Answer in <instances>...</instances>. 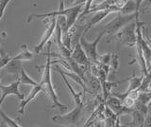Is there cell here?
<instances>
[{
	"label": "cell",
	"instance_id": "30bf717a",
	"mask_svg": "<svg viewBox=\"0 0 151 127\" xmlns=\"http://www.w3.org/2000/svg\"><path fill=\"white\" fill-rule=\"evenodd\" d=\"M71 57H72L78 64H79L80 65H83V67H89L90 65H91V62H90L89 58L87 57V55L85 53V51L79 42L76 44L73 48L72 53H71Z\"/></svg>",
	"mask_w": 151,
	"mask_h": 127
},
{
	"label": "cell",
	"instance_id": "f1b7e54d",
	"mask_svg": "<svg viewBox=\"0 0 151 127\" xmlns=\"http://www.w3.org/2000/svg\"><path fill=\"white\" fill-rule=\"evenodd\" d=\"M127 95H129L130 98H132L133 100H137L139 97V94H140V91H139V89H134V90H131L129 92H126Z\"/></svg>",
	"mask_w": 151,
	"mask_h": 127
},
{
	"label": "cell",
	"instance_id": "9c48e42d",
	"mask_svg": "<svg viewBox=\"0 0 151 127\" xmlns=\"http://www.w3.org/2000/svg\"><path fill=\"white\" fill-rule=\"evenodd\" d=\"M112 12H119V10L113 5L111 9H109V10H104V11H98V12H94L93 16L90 19V21L87 23L86 25V28H85V33L91 29V28H93V26L97 25L98 23H100L104 18L107 17L109 15H111V13Z\"/></svg>",
	"mask_w": 151,
	"mask_h": 127
},
{
	"label": "cell",
	"instance_id": "1f68e13d",
	"mask_svg": "<svg viewBox=\"0 0 151 127\" xmlns=\"http://www.w3.org/2000/svg\"><path fill=\"white\" fill-rule=\"evenodd\" d=\"M142 30H143V32L145 33V38H146V40L147 41H149V43H151V37H148V35H147V32H146V28H145L144 26L142 27Z\"/></svg>",
	"mask_w": 151,
	"mask_h": 127
},
{
	"label": "cell",
	"instance_id": "ba28073f",
	"mask_svg": "<svg viewBox=\"0 0 151 127\" xmlns=\"http://www.w3.org/2000/svg\"><path fill=\"white\" fill-rule=\"evenodd\" d=\"M56 26H57V17H51V21L49 23V26L47 27V29L45 30L41 41L39 42V44L34 46L35 53H40V51L45 48V46L47 43H48L49 40L51 39V37L54 35Z\"/></svg>",
	"mask_w": 151,
	"mask_h": 127
},
{
	"label": "cell",
	"instance_id": "d4e9b609",
	"mask_svg": "<svg viewBox=\"0 0 151 127\" xmlns=\"http://www.w3.org/2000/svg\"><path fill=\"white\" fill-rule=\"evenodd\" d=\"M111 57V53H105L103 55H99L98 56V63L96 65H110Z\"/></svg>",
	"mask_w": 151,
	"mask_h": 127
},
{
	"label": "cell",
	"instance_id": "d590c367",
	"mask_svg": "<svg viewBox=\"0 0 151 127\" xmlns=\"http://www.w3.org/2000/svg\"><path fill=\"white\" fill-rule=\"evenodd\" d=\"M148 72H149V73H150V74H151V69H150V70H149V71H148Z\"/></svg>",
	"mask_w": 151,
	"mask_h": 127
},
{
	"label": "cell",
	"instance_id": "4316f807",
	"mask_svg": "<svg viewBox=\"0 0 151 127\" xmlns=\"http://www.w3.org/2000/svg\"><path fill=\"white\" fill-rule=\"evenodd\" d=\"M136 101L147 105V103L151 101V98H150V96H149V94H148L147 91H146V92H140L139 97H138V99H137Z\"/></svg>",
	"mask_w": 151,
	"mask_h": 127
},
{
	"label": "cell",
	"instance_id": "836d02e7",
	"mask_svg": "<svg viewBox=\"0 0 151 127\" xmlns=\"http://www.w3.org/2000/svg\"><path fill=\"white\" fill-rule=\"evenodd\" d=\"M145 34V33H144ZM148 43H149V41H148ZM149 45H150V46H151V43H149ZM151 69V61H150V65H149V67H147V70H148V71H149V70Z\"/></svg>",
	"mask_w": 151,
	"mask_h": 127
},
{
	"label": "cell",
	"instance_id": "d6a6232c",
	"mask_svg": "<svg viewBox=\"0 0 151 127\" xmlns=\"http://www.w3.org/2000/svg\"><path fill=\"white\" fill-rule=\"evenodd\" d=\"M135 3H136V6H137V10L140 11V8H141V4L144 2V0H134Z\"/></svg>",
	"mask_w": 151,
	"mask_h": 127
},
{
	"label": "cell",
	"instance_id": "f546056e",
	"mask_svg": "<svg viewBox=\"0 0 151 127\" xmlns=\"http://www.w3.org/2000/svg\"><path fill=\"white\" fill-rule=\"evenodd\" d=\"M87 0H74V3L72 6H78V5H84Z\"/></svg>",
	"mask_w": 151,
	"mask_h": 127
},
{
	"label": "cell",
	"instance_id": "4fadbf2b",
	"mask_svg": "<svg viewBox=\"0 0 151 127\" xmlns=\"http://www.w3.org/2000/svg\"><path fill=\"white\" fill-rule=\"evenodd\" d=\"M56 70L57 71H60V72H63L66 77H69L70 79H72L74 82H76L77 83H78L80 86H81L83 88V93L85 92H87V86H86V83H85V82L82 80V78L79 76V75H78L77 73H75L73 71H71L70 70V72L69 71H66V70L63 69L61 67H60L59 65H56L55 67Z\"/></svg>",
	"mask_w": 151,
	"mask_h": 127
},
{
	"label": "cell",
	"instance_id": "5bb4252c",
	"mask_svg": "<svg viewBox=\"0 0 151 127\" xmlns=\"http://www.w3.org/2000/svg\"><path fill=\"white\" fill-rule=\"evenodd\" d=\"M22 68H23V65H22V63L20 60L12 59L4 67V71L8 74L18 75V74H20Z\"/></svg>",
	"mask_w": 151,
	"mask_h": 127
},
{
	"label": "cell",
	"instance_id": "6da1fadb",
	"mask_svg": "<svg viewBox=\"0 0 151 127\" xmlns=\"http://www.w3.org/2000/svg\"><path fill=\"white\" fill-rule=\"evenodd\" d=\"M60 8L59 10L47 12V13H32L27 17V24L28 25L33 19H45V18H51V17H58V16H65L66 17V24H67V29L70 30L78 19L79 15L81 13L84 5H78V6H71L69 8H64L63 0H60Z\"/></svg>",
	"mask_w": 151,
	"mask_h": 127
},
{
	"label": "cell",
	"instance_id": "cb8c5ba5",
	"mask_svg": "<svg viewBox=\"0 0 151 127\" xmlns=\"http://www.w3.org/2000/svg\"><path fill=\"white\" fill-rule=\"evenodd\" d=\"M134 108H135V109H137V110H139L141 113H143L145 116L148 115V105H145V103H143V102H141L136 101Z\"/></svg>",
	"mask_w": 151,
	"mask_h": 127
},
{
	"label": "cell",
	"instance_id": "e575fe53",
	"mask_svg": "<svg viewBox=\"0 0 151 127\" xmlns=\"http://www.w3.org/2000/svg\"><path fill=\"white\" fill-rule=\"evenodd\" d=\"M150 74V73H149ZM151 89V74H150V86H149V90Z\"/></svg>",
	"mask_w": 151,
	"mask_h": 127
},
{
	"label": "cell",
	"instance_id": "e0dca14e",
	"mask_svg": "<svg viewBox=\"0 0 151 127\" xmlns=\"http://www.w3.org/2000/svg\"><path fill=\"white\" fill-rule=\"evenodd\" d=\"M19 81H20V83L22 84H25V86H38L37 82H35L29 75L27 73V71L25 70V68H22L21 69V72H20V77H19Z\"/></svg>",
	"mask_w": 151,
	"mask_h": 127
},
{
	"label": "cell",
	"instance_id": "603a6c76",
	"mask_svg": "<svg viewBox=\"0 0 151 127\" xmlns=\"http://www.w3.org/2000/svg\"><path fill=\"white\" fill-rule=\"evenodd\" d=\"M12 60V56L4 50L3 48H0V68H4L9 61Z\"/></svg>",
	"mask_w": 151,
	"mask_h": 127
},
{
	"label": "cell",
	"instance_id": "8fae6325",
	"mask_svg": "<svg viewBox=\"0 0 151 127\" xmlns=\"http://www.w3.org/2000/svg\"><path fill=\"white\" fill-rule=\"evenodd\" d=\"M87 72V71H86ZM86 77V86H87V92L91 94H97L102 90L101 83L99 81V79L94 76L92 72H87Z\"/></svg>",
	"mask_w": 151,
	"mask_h": 127
},
{
	"label": "cell",
	"instance_id": "2e32d148",
	"mask_svg": "<svg viewBox=\"0 0 151 127\" xmlns=\"http://www.w3.org/2000/svg\"><path fill=\"white\" fill-rule=\"evenodd\" d=\"M58 72L60 74V76H61V78H63V80L64 83L66 84V86H67V88L69 89L70 93L72 94L73 99H74V101H75V105H83L82 100H81V97H82L83 91H82V92H78V93H77V92L75 91V89L72 87V86H71V84H70V83L68 82V80H67V78H66L65 75H64L63 72H60V71H58Z\"/></svg>",
	"mask_w": 151,
	"mask_h": 127
},
{
	"label": "cell",
	"instance_id": "4dcf8cb0",
	"mask_svg": "<svg viewBox=\"0 0 151 127\" xmlns=\"http://www.w3.org/2000/svg\"><path fill=\"white\" fill-rule=\"evenodd\" d=\"M145 126H149L151 127V114H148L145 118Z\"/></svg>",
	"mask_w": 151,
	"mask_h": 127
},
{
	"label": "cell",
	"instance_id": "d6986e66",
	"mask_svg": "<svg viewBox=\"0 0 151 127\" xmlns=\"http://www.w3.org/2000/svg\"><path fill=\"white\" fill-rule=\"evenodd\" d=\"M143 77H144L143 74H142L141 76H136V75H133V76H131L130 78L127 79V81L129 82V88H127V90L126 92H129L131 90H134V89H138L141 86Z\"/></svg>",
	"mask_w": 151,
	"mask_h": 127
},
{
	"label": "cell",
	"instance_id": "484cf974",
	"mask_svg": "<svg viewBox=\"0 0 151 127\" xmlns=\"http://www.w3.org/2000/svg\"><path fill=\"white\" fill-rule=\"evenodd\" d=\"M93 2V0H87L86 3L84 4L83 10H82L81 13L79 15L78 18H82V17H84L85 15H88V12H89V11H90V9L92 8Z\"/></svg>",
	"mask_w": 151,
	"mask_h": 127
},
{
	"label": "cell",
	"instance_id": "8992f818",
	"mask_svg": "<svg viewBox=\"0 0 151 127\" xmlns=\"http://www.w3.org/2000/svg\"><path fill=\"white\" fill-rule=\"evenodd\" d=\"M105 34V32L103 30H101L100 33L98 34V36L94 39L93 42H88L86 39L84 38V34L81 35L79 39V43L81 45V46L83 48L85 53H86L87 57L89 58L91 64H97L98 63V52H97V46L98 43L100 42V40L102 39V37Z\"/></svg>",
	"mask_w": 151,
	"mask_h": 127
},
{
	"label": "cell",
	"instance_id": "7c38bea8",
	"mask_svg": "<svg viewBox=\"0 0 151 127\" xmlns=\"http://www.w3.org/2000/svg\"><path fill=\"white\" fill-rule=\"evenodd\" d=\"M32 90L30 91V93L28 94V96L25 99L24 98L23 100H21V102L20 105H19V108H18V112L21 113V114H25V109L27 105L32 100H34L36 98V96L39 94L41 91H42V88L40 84H38V86H32Z\"/></svg>",
	"mask_w": 151,
	"mask_h": 127
},
{
	"label": "cell",
	"instance_id": "ffe728a7",
	"mask_svg": "<svg viewBox=\"0 0 151 127\" xmlns=\"http://www.w3.org/2000/svg\"><path fill=\"white\" fill-rule=\"evenodd\" d=\"M12 59L20 60V61H30L33 59V53L29 49H27V46H25V49H23L21 52L14 55L12 57Z\"/></svg>",
	"mask_w": 151,
	"mask_h": 127
},
{
	"label": "cell",
	"instance_id": "83f0119b",
	"mask_svg": "<svg viewBox=\"0 0 151 127\" xmlns=\"http://www.w3.org/2000/svg\"><path fill=\"white\" fill-rule=\"evenodd\" d=\"M12 0H0V20L3 18L6 7L8 6V4Z\"/></svg>",
	"mask_w": 151,
	"mask_h": 127
},
{
	"label": "cell",
	"instance_id": "3957f363",
	"mask_svg": "<svg viewBox=\"0 0 151 127\" xmlns=\"http://www.w3.org/2000/svg\"><path fill=\"white\" fill-rule=\"evenodd\" d=\"M142 12H144V11L136 12L134 13H131V15H122V13L118 12V15L113 18L112 20L107 23L102 30L104 32H105V34H107V36H108L107 37L108 42L110 41V38H111L113 35H115L123 27L127 24V23H129L130 21H133V20L137 19V18H139Z\"/></svg>",
	"mask_w": 151,
	"mask_h": 127
},
{
	"label": "cell",
	"instance_id": "44dd1931",
	"mask_svg": "<svg viewBox=\"0 0 151 127\" xmlns=\"http://www.w3.org/2000/svg\"><path fill=\"white\" fill-rule=\"evenodd\" d=\"M118 67H119V56L118 54H111V62H110V72H109V76L113 77L116 73Z\"/></svg>",
	"mask_w": 151,
	"mask_h": 127
},
{
	"label": "cell",
	"instance_id": "7402d4cb",
	"mask_svg": "<svg viewBox=\"0 0 151 127\" xmlns=\"http://www.w3.org/2000/svg\"><path fill=\"white\" fill-rule=\"evenodd\" d=\"M0 118L2 119L3 123H6L9 127H21L22 125L19 123V122L15 120H12V118H9L6 113L3 110L0 109Z\"/></svg>",
	"mask_w": 151,
	"mask_h": 127
},
{
	"label": "cell",
	"instance_id": "52a82bcc",
	"mask_svg": "<svg viewBox=\"0 0 151 127\" xmlns=\"http://www.w3.org/2000/svg\"><path fill=\"white\" fill-rule=\"evenodd\" d=\"M20 81L19 79L16 82H14L9 86H4V84H0V90H1V97H0V109H1L2 103L4 102L5 99L9 96H16L19 100H23L24 94H22L19 90V86H20Z\"/></svg>",
	"mask_w": 151,
	"mask_h": 127
},
{
	"label": "cell",
	"instance_id": "9a60e30c",
	"mask_svg": "<svg viewBox=\"0 0 151 127\" xmlns=\"http://www.w3.org/2000/svg\"><path fill=\"white\" fill-rule=\"evenodd\" d=\"M131 116H132V120L129 122L127 126H134V127H140V126H145V118L143 113H141L139 110L133 109V111L131 112Z\"/></svg>",
	"mask_w": 151,
	"mask_h": 127
},
{
	"label": "cell",
	"instance_id": "7a4b0ae2",
	"mask_svg": "<svg viewBox=\"0 0 151 127\" xmlns=\"http://www.w3.org/2000/svg\"><path fill=\"white\" fill-rule=\"evenodd\" d=\"M50 46L51 43L48 42V46H47V58H46V64L42 70V79L39 84L42 86V91H45L47 96L50 98V100L52 101V108H58L60 111H64L68 108L67 105H63L60 101L58 95H57L56 90L53 86L51 80V53H50Z\"/></svg>",
	"mask_w": 151,
	"mask_h": 127
},
{
	"label": "cell",
	"instance_id": "ac0fdd59",
	"mask_svg": "<svg viewBox=\"0 0 151 127\" xmlns=\"http://www.w3.org/2000/svg\"><path fill=\"white\" fill-rule=\"evenodd\" d=\"M136 12L139 11L137 10V6L134 0H127L126 4L122 7L119 12L122 15H131V13H134Z\"/></svg>",
	"mask_w": 151,
	"mask_h": 127
},
{
	"label": "cell",
	"instance_id": "277c9868",
	"mask_svg": "<svg viewBox=\"0 0 151 127\" xmlns=\"http://www.w3.org/2000/svg\"><path fill=\"white\" fill-rule=\"evenodd\" d=\"M136 29H137L136 20L130 21L129 23H127L126 26L123 27L115 34V36L119 39L121 44L129 46V48H132L133 46H135L136 41H137Z\"/></svg>",
	"mask_w": 151,
	"mask_h": 127
},
{
	"label": "cell",
	"instance_id": "5b68a950",
	"mask_svg": "<svg viewBox=\"0 0 151 127\" xmlns=\"http://www.w3.org/2000/svg\"><path fill=\"white\" fill-rule=\"evenodd\" d=\"M83 107H84V105H76L74 109L72 111H70L69 113H67V114L53 117L52 118V121L60 125H66V126L78 125L80 116H81Z\"/></svg>",
	"mask_w": 151,
	"mask_h": 127
},
{
	"label": "cell",
	"instance_id": "8d00e7d4",
	"mask_svg": "<svg viewBox=\"0 0 151 127\" xmlns=\"http://www.w3.org/2000/svg\"><path fill=\"white\" fill-rule=\"evenodd\" d=\"M0 81H1V76H0Z\"/></svg>",
	"mask_w": 151,
	"mask_h": 127
}]
</instances>
